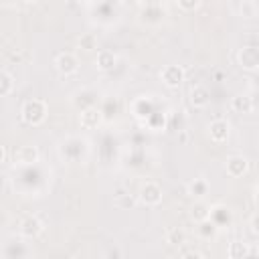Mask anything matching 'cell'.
<instances>
[{
    "mask_svg": "<svg viewBox=\"0 0 259 259\" xmlns=\"http://www.w3.org/2000/svg\"><path fill=\"white\" fill-rule=\"evenodd\" d=\"M59 154L63 160L71 162V164H77V162H83L89 154V142L81 136H69L65 140H61L59 144Z\"/></svg>",
    "mask_w": 259,
    "mask_h": 259,
    "instance_id": "1",
    "label": "cell"
},
{
    "mask_svg": "<svg viewBox=\"0 0 259 259\" xmlns=\"http://www.w3.org/2000/svg\"><path fill=\"white\" fill-rule=\"evenodd\" d=\"M20 117L28 125H38L47 117V103L42 99H28L20 107Z\"/></svg>",
    "mask_w": 259,
    "mask_h": 259,
    "instance_id": "2",
    "label": "cell"
},
{
    "mask_svg": "<svg viewBox=\"0 0 259 259\" xmlns=\"http://www.w3.org/2000/svg\"><path fill=\"white\" fill-rule=\"evenodd\" d=\"M42 231H45V225L36 214H22L18 219V235L22 239H36Z\"/></svg>",
    "mask_w": 259,
    "mask_h": 259,
    "instance_id": "3",
    "label": "cell"
},
{
    "mask_svg": "<svg viewBox=\"0 0 259 259\" xmlns=\"http://www.w3.org/2000/svg\"><path fill=\"white\" fill-rule=\"evenodd\" d=\"M138 200L146 206H156L162 202V186L154 180H146L138 190Z\"/></svg>",
    "mask_w": 259,
    "mask_h": 259,
    "instance_id": "4",
    "label": "cell"
},
{
    "mask_svg": "<svg viewBox=\"0 0 259 259\" xmlns=\"http://www.w3.org/2000/svg\"><path fill=\"white\" fill-rule=\"evenodd\" d=\"M55 67H57V71H59L61 75H65V77L75 75V73L79 71V59H77V55H73V53H59L57 59H55Z\"/></svg>",
    "mask_w": 259,
    "mask_h": 259,
    "instance_id": "5",
    "label": "cell"
},
{
    "mask_svg": "<svg viewBox=\"0 0 259 259\" xmlns=\"http://www.w3.org/2000/svg\"><path fill=\"white\" fill-rule=\"evenodd\" d=\"M101 121H103V111L97 105H91V107L81 109L79 123H81L83 130H95V127L101 125Z\"/></svg>",
    "mask_w": 259,
    "mask_h": 259,
    "instance_id": "6",
    "label": "cell"
},
{
    "mask_svg": "<svg viewBox=\"0 0 259 259\" xmlns=\"http://www.w3.org/2000/svg\"><path fill=\"white\" fill-rule=\"evenodd\" d=\"M160 79L166 87L170 89H176L182 81H184V69L180 65H166L162 71H160Z\"/></svg>",
    "mask_w": 259,
    "mask_h": 259,
    "instance_id": "7",
    "label": "cell"
},
{
    "mask_svg": "<svg viewBox=\"0 0 259 259\" xmlns=\"http://www.w3.org/2000/svg\"><path fill=\"white\" fill-rule=\"evenodd\" d=\"M237 61L243 69L247 71H257L259 69V49L257 47H243L237 53Z\"/></svg>",
    "mask_w": 259,
    "mask_h": 259,
    "instance_id": "8",
    "label": "cell"
},
{
    "mask_svg": "<svg viewBox=\"0 0 259 259\" xmlns=\"http://www.w3.org/2000/svg\"><path fill=\"white\" fill-rule=\"evenodd\" d=\"M229 134H231V125H229V121H227V119L217 117V119H212V121L208 123V136H210V140H212V142H217V144L227 142Z\"/></svg>",
    "mask_w": 259,
    "mask_h": 259,
    "instance_id": "9",
    "label": "cell"
},
{
    "mask_svg": "<svg viewBox=\"0 0 259 259\" xmlns=\"http://www.w3.org/2000/svg\"><path fill=\"white\" fill-rule=\"evenodd\" d=\"M188 97H190V103L196 109H202V107H206L210 103V89L206 85H202V83H196V85L190 87V95Z\"/></svg>",
    "mask_w": 259,
    "mask_h": 259,
    "instance_id": "10",
    "label": "cell"
},
{
    "mask_svg": "<svg viewBox=\"0 0 259 259\" xmlns=\"http://www.w3.org/2000/svg\"><path fill=\"white\" fill-rule=\"evenodd\" d=\"M225 170H227V174H229L231 178H239V176H243V174L249 170V160H247L245 156H239V154H235V156L227 158Z\"/></svg>",
    "mask_w": 259,
    "mask_h": 259,
    "instance_id": "11",
    "label": "cell"
},
{
    "mask_svg": "<svg viewBox=\"0 0 259 259\" xmlns=\"http://www.w3.org/2000/svg\"><path fill=\"white\" fill-rule=\"evenodd\" d=\"M38 162V150L36 146H20L14 154V164L18 166H34Z\"/></svg>",
    "mask_w": 259,
    "mask_h": 259,
    "instance_id": "12",
    "label": "cell"
},
{
    "mask_svg": "<svg viewBox=\"0 0 259 259\" xmlns=\"http://www.w3.org/2000/svg\"><path fill=\"white\" fill-rule=\"evenodd\" d=\"M95 65H97V69H99V71L109 73V71H113V69H115V65H117V57H115V53H113V51L101 49V51L97 53V57H95Z\"/></svg>",
    "mask_w": 259,
    "mask_h": 259,
    "instance_id": "13",
    "label": "cell"
},
{
    "mask_svg": "<svg viewBox=\"0 0 259 259\" xmlns=\"http://www.w3.org/2000/svg\"><path fill=\"white\" fill-rule=\"evenodd\" d=\"M227 255H229L231 259H243V257L255 255V249H251L247 241H233V243H229V247H227Z\"/></svg>",
    "mask_w": 259,
    "mask_h": 259,
    "instance_id": "14",
    "label": "cell"
},
{
    "mask_svg": "<svg viewBox=\"0 0 259 259\" xmlns=\"http://www.w3.org/2000/svg\"><path fill=\"white\" fill-rule=\"evenodd\" d=\"M253 107H255V101H253L251 95L241 93V95H235V97L231 99V109H233L235 113H251Z\"/></svg>",
    "mask_w": 259,
    "mask_h": 259,
    "instance_id": "15",
    "label": "cell"
},
{
    "mask_svg": "<svg viewBox=\"0 0 259 259\" xmlns=\"http://www.w3.org/2000/svg\"><path fill=\"white\" fill-rule=\"evenodd\" d=\"M208 190H210V184H208V180L202 178V176L192 178V180L186 184V192H188L190 196H194V198H202Z\"/></svg>",
    "mask_w": 259,
    "mask_h": 259,
    "instance_id": "16",
    "label": "cell"
},
{
    "mask_svg": "<svg viewBox=\"0 0 259 259\" xmlns=\"http://www.w3.org/2000/svg\"><path fill=\"white\" fill-rule=\"evenodd\" d=\"M136 200H138V196L136 194H132L130 190H119L117 194H115V206L117 208H132L134 204H136Z\"/></svg>",
    "mask_w": 259,
    "mask_h": 259,
    "instance_id": "17",
    "label": "cell"
},
{
    "mask_svg": "<svg viewBox=\"0 0 259 259\" xmlns=\"http://www.w3.org/2000/svg\"><path fill=\"white\" fill-rule=\"evenodd\" d=\"M164 239H166V243H168V245H172V247H180V245H184V243H186V235H184V231H182V229H178V227L168 229Z\"/></svg>",
    "mask_w": 259,
    "mask_h": 259,
    "instance_id": "18",
    "label": "cell"
},
{
    "mask_svg": "<svg viewBox=\"0 0 259 259\" xmlns=\"http://www.w3.org/2000/svg\"><path fill=\"white\" fill-rule=\"evenodd\" d=\"M12 89H14V77L6 69H2L0 71V95L2 97H8L12 93Z\"/></svg>",
    "mask_w": 259,
    "mask_h": 259,
    "instance_id": "19",
    "label": "cell"
},
{
    "mask_svg": "<svg viewBox=\"0 0 259 259\" xmlns=\"http://www.w3.org/2000/svg\"><path fill=\"white\" fill-rule=\"evenodd\" d=\"M190 217H192L196 223L206 221V219L210 217V206H206V204H202V202H196V204L192 206V210H190Z\"/></svg>",
    "mask_w": 259,
    "mask_h": 259,
    "instance_id": "20",
    "label": "cell"
},
{
    "mask_svg": "<svg viewBox=\"0 0 259 259\" xmlns=\"http://www.w3.org/2000/svg\"><path fill=\"white\" fill-rule=\"evenodd\" d=\"M79 47H81L83 51H95V49H97V36H95L93 32L83 34V36L79 38Z\"/></svg>",
    "mask_w": 259,
    "mask_h": 259,
    "instance_id": "21",
    "label": "cell"
},
{
    "mask_svg": "<svg viewBox=\"0 0 259 259\" xmlns=\"http://www.w3.org/2000/svg\"><path fill=\"white\" fill-rule=\"evenodd\" d=\"M178 257H202V253L200 251H196V249H192V247H186V243L184 245H180L178 247Z\"/></svg>",
    "mask_w": 259,
    "mask_h": 259,
    "instance_id": "22",
    "label": "cell"
},
{
    "mask_svg": "<svg viewBox=\"0 0 259 259\" xmlns=\"http://www.w3.org/2000/svg\"><path fill=\"white\" fill-rule=\"evenodd\" d=\"M176 2H178V6L182 10H194L200 4V0H176Z\"/></svg>",
    "mask_w": 259,
    "mask_h": 259,
    "instance_id": "23",
    "label": "cell"
},
{
    "mask_svg": "<svg viewBox=\"0 0 259 259\" xmlns=\"http://www.w3.org/2000/svg\"><path fill=\"white\" fill-rule=\"evenodd\" d=\"M249 227H251V231L255 233V235H259V210L251 217V223H249Z\"/></svg>",
    "mask_w": 259,
    "mask_h": 259,
    "instance_id": "24",
    "label": "cell"
},
{
    "mask_svg": "<svg viewBox=\"0 0 259 259\" xmlns=\"http://www.w3.org/2000/svg\"><path fill=\"white\" fill-rule=\"evenodd\" d=\"M2 162H8V148L2 146Z\"/></svg>",
    "mask_w": 259,
    "mask_h": 259,
    "instance_id": "25",
    "label": "cell"
},
{
    "mask_svg": "<svg viewBox=\"0 0 259 259\" xmlns=\"http://www.w3.org/2000/svg\"><path fill=\"white\" fill-rule=\"evenodd\" d=\"M255 202L259 204V190H257V194H255Z\"/></svg>",
    "mask_w": 259,
    "mask_h": 259,
    "instance_id": "26",
    "label": "cell"
},
{
    "mask_svg": "<svg viewBox=\"0 0 259 259\" xmlns=\"http://www.w3.org/2000/svg\"><path fill=\"white\" fill-rule=\"evenodd\" d=\"M255 6H257V8H259V0H255Z\"/></svg>",
    "mask_w": 259,
    "mask_h": 259,
    "instance_id": "27",
    "label": "cell"
},
{
    "mask_svg": "<svg viewBox=\"0 0 259 259\" xmlns=\"http://www.w3.org/2000/svg\"><path fill=\"white\" fill-rule=\"evenodd\" d=\"M24 2H38V0H24Z\"/></svg>",
    "mask_w": 259,
    "mask_h": 259,
    "instance_id": "28",
    "label": "cell"
}]
</instances>
